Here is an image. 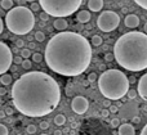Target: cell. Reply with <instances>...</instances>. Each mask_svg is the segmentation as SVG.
Returning <instances> with one entry per match:
<instances>
[{
	"label": "cell",
	"instance_id": "6da1fadb",
	"mask_svg": "<svg viewBox=\"0 0 147 135\" xmlns=\"http://www.w3.org/2000/svg\"><path fill=\"white\" fill-rule=\"evenodd\" d=\"M61 100L59 85L45 72L31 71L22 75L12 86V102L18 112L27 117H43L52 113Z\"/></svg>",
	"mask_w": 147,
	"mask_h": 135
},
{
	"label": "cell",
	"instance_id": "7a4b0ae2",
	"mask_svg": "<svg viewBox=\"0 0 147 135\" xmlns=\"http://www.w3.org/2000/svg\"><path fill=\"white\" fill-rule=\"evenodd\" d=\"M45 63L61 76H79L92 62V45L83 35L63 31L52 36L45 46Z\"/></svg>",
	"mask_w": 147,
	"mask_h": 135
},
{
	"label": "cell",
	"instance_id": "3957f363",
	"mask_svg": "<svg viewBox=\"0 0 147 135\" xmlns=\"http://www.w3.org/2000/svg\"><path fill=\"white\" fill-rule=\"evenodd\" d=\"M115 59L123 68L140 72L147 68V35L141 31H130L116 40Z\"/></svg>",
	"mask_w": 147,
	"mask_h": 135
},
{
	"label": "cell",
	"instance_id": "277c9868",
	"mask_svg": "<svg viewBox=\"0 0 147 135\" xmlns=\"http://www.w3.org/2000/svg\"><path fill=\"white\" fill-rule=\"evenodd\" d=\"M129 79L120 70H107L98 77V89L109 100H120L129 92Z\"/></svg>",
	"mask_w": 147,
	"mask_h": 135
},
{
	"label": "cell",
	"instance_id": "5b68a950",
	"mask_svg": "<svg viewBox=\"0 0 147 135\" xmlns=\"http://www.w3.org/2000/svg\"><path fill=\"white\" fill-rule=\"evenodd\" d=\"M7 28L14 35H27L35 26L34 12L26 7H14L5 14Z\"/></svg>",
	"mask_w": 147,
	"mask_h": 135
},
{
	"label": "cell",
	"instance_id": "8992f818",
	"mask_svg": "<svg viewBox=\"0 0 147 135\" xmlns=\"http://www.w3.org/2000/svg\"><path fill=\"white\" fill-rule=\"evenodd\" d=\"M83 0H39L41 9L56 18H65L78 12Z\"/></svg>",
	"mask_w": 147,
	"mask_h": 135
},
{
	"label": "cell",
	"instance_id": "52a82bcc",
	"mask_svg": "<svg viewBox=\"0 0 147 135\" xmlns=\"http://www.w3.org/2000/svg\"><path fill=\"white\" fill-rule=\"evenodd\" d=\"M120 25V17L114 10H105L97 18V26L103 32H111Z\"/></svg>",
	"mask_w": 147,
	"mask_h": 135
},
{
	"label": "cell",
	"instance_id": "ba28073f",
	"mask_svg": "<svg viewBox=\"0 0 147 135\" xmlns=\"http://www.w3.org/2000/svg\"><path fill=\"white\" fill-rule=\"evenodd\" d=\"M13 61H14V58H13L10 48L4 41H1L0 43V74L1 75L7 74V71L12 66Z\"/></svg>",
	"mask_w": 147,
	"mask_h": 135
},
{
	"label": "cell",
	"instance_id": "9c48e42d",
	"mask_svg": "<svg viewBox=\"0 0 147 135\" xmlns=\"http://www.w3.org/2000/svg\"><path fill=\"white\" fill-rule=\"evenodd\" d=\"M88 107H89L88 99L84 98V97H81V95L75 97L71 102V108L76 115H84V113L88 111Z\"/></svg>",
	"mask_w": 147,
	"mask_h": 135
},
{
	"label": "cell",
	"instance_id": "30bf717a",
	"mask_svg": "<svg viewBox=\"0 0 147 135\" xmlns=\"http://www.w3.org/2000/svg\"><path fill=\"white\" fill-rule=\"evenodd\" d=\"M138 95L147 102V74H145L138 81Z\"/></svg>",
	"mask_w": 147,
	"mask_h": 135
},
{
	"label": "cell",
	"instance_id": "8fae6325",
	"mask_svg": "<svg viewBox=\"0 0 147 135\" xmlns=\"http://www.w3.org/2000/svg\"><path fill=\"white\" fill-rule=\"evenodd\" d=\"M117 134L119 135H136V128L132 124H123V125H120Z\"/></svg>",
	"mask_w": 147,
	"mask_h": 135
},
{
	"label": "cell",
	"instance_id": "7c38bea8",
	"mask_svg": "<svg viewBox=\"0 0 147 135\" xmlns=\"http://www.w3.org/2000/svg\"><path fill=\"white\" fill-rule=\"evenodd\" d=\"M125 26L129 28H136L140 26V18L137 17L136 14H128L125 17Z\"/></svg>",
	"mask_w": 147,
	"mask_h": 135
},
{
	"label": "cell",
	"instance_id": "4fadbf2b",
	"mask_svg": "<svg viewBox=\"0 0 147 135\" xmlns=\"http://www.w3.org/2000/svg\"><path fill=\"white\" fill-rule=\"evenodd\" d=\"M53 26H54V28H56L57 31L63 32V31H66L69 23H67V21L65 19V18H56V21L53 22Z\"/></svg>",
	"mask_w": 147,
	"mask_h": 135
},
{
	"label": "cell",
	"instance_id": "5bb4252c",
	"mask_svg": "<svg viewBox=\"0 0 147 135\" xmlns=\"http://www.w3.org/2000/svg\"><path fill=\"white\" fill-rule=\"evenodd\" d=\"M88 8L90 12H99L103 8V0H89Z\"/></svg>",
	"mask_w": 147,
	"mask_h": 135
},
{
	"label": "cell",
	"instance_id": "9a60e30c",
	"mask_svg": "<svg viewBox=\"0 0 147 135\" xmlns=\"http://www.w3.org/2000/svg\"><path fill=\"white\" fill-rule=\"evenodd\" d=\"M76 18H78V21L80 23H88L90 21V13L88 10H80L76 14Z\"/></svg>",
	"mask_w": 147,
	"mask_h": 135
},
{
	"label": "cell",
	"instance_id": "2e32d148",
	"mask_svg": "<svg viewBox=\"0 0 147 135\" xmlns=\"http://www.w3.org/2000/svg\"><path fill=\"white\" fill-rule=\"evenodd\" d=\"M0 82H1L3 86H8V85H10L12 84V75H9V74L1 75V77H0Z\"/></svg>",
	"mask_w": 147,
	"mask_h": 135
},
{
	"label": "cell",
	"instance_id": "e0dca14e",
	"mask_svg": "<svg viewBox=\"0 0 147 135\" xmlns=\"http://www.w3.org/2000/svg\"><path fill=\"white\" fill-rule=\"evenodd\" d=\"M54 124H56L57 126L65 125V124H66V117H65V115H62V113L57 115L56 117H54Z\"/></svg>",
	"mask_w": 147,
	"mask_h": 135
},
{
	"label": "cell",
	"instance_id": "ac0fdd59",
	"mask_svg": "<svg viewBox=\"0 0 147 135\" xmlns=\"http://www.w3.org/2000/svg\"><path fill=\"white\" fill-rule=\"evenodd\" d=\"M13 5H14L13 0H1V8L8 10V12H9L10 9H13Z\"/></svg>",
	"mask_w": 147,
	"mask_h": 135
},
{
	"label": "cell",
	"instance_id": "d6986e66",
	"mask_svg": "<svg viewBox=\"0 0 147 135\" xmlns=\"http://www.w3.org/2000/svg\"><path fill=\"white\" fill-rule=\"evenodd\" d=\"M102 37L99 35H93V37H92V41H90V44L93 46H99V45H102Z\"/></svg>",
	"mask_w": 147,
	"mask_h": 135
},
{
	"label": "cell",
	"instance_id": "ffe728a7",
	"mask_svg": "<svg viewBox=\"0 0 147 135\" xmlns=\"http://www.w3.org/2000/svg\"><path fill=\"white\" fill-rule=\"evenodd\" d=\"M34 39H35L36 41H39V43H43V41L45 40V35H44V32H41V31H38V32H35V35H34Z\"/></svg>",
	"mask_w": 147,
	"mask_h": 135
},
{
	"label": "cell",
	"instance_id": "44dd1931",
	"mask_svg": "<svg viewBox=\"0 0 147 135\" xmlns=\"http://www.w3.org/2000/svg\"><path fill=\"white\" fill-rule=\"evenodd\" d=\"M43 59H45V58H44V55L41 53H34L32 54V61L35 62V63H40Z\"/></svg>",
	"mask_w": 147,
	"mask_h": 135
},
{
	"label": "cell",
	"instance_id": "7402d4cb",
	"mask_svg": "<svg viewBox=\"0 0 147 135\" xmlns=\"http://www.w3.org/2000/svg\"><path fill=\"white\" fill-rule=\"evenodd\" d=\"M21 55H22L23 59H28L31 57V50L30 49H26V48L21 49Z\"/></svg>",
	"mask_w": 147,
	"mask_h": 135
},
{
	"label": "cell",
	"instance_id": "603a6c76",
	"mask_svg": "<svg viewBox=\"0 0 147 135\" xmlns=\"http://www.w3.org/2000/svg\"><path fill=\"white\" fill-rule=\"evenodd\" d=\"M137 95H138V90H134V89H130L129 92H128V94H127V97L129 98L130 100H133V99H136L137 98Z\"/></svg>",
	"mask_w": 147,
	"mask_h": 135
},
{
	"label": "cell",
	"instance_id": "cb8c5ba5",
	"mask_svg": "<svg viewBox=\"0 0 147 135\" xmlns=\"http://www.w3.org/2000/svg\"><path fill=\"white\" fill-rule=\"evenodd\" d=\"M36 130H38V128H36L35 125H32V124H30V125H27V128H26V131H27V134L32 135L36 133Z\"/></svg>",
	"mask_w": 147,
	"mask_h": 135
},
{
	"label": "cell",
	"instance_id": "d4e9b609",
	"mask_svg": "<svg viewBox=\"0 0 147 135\" xmlns=\"http://www.w3.org/2000/svg\"><path fill=\"white\" fill-rule=\"evenodd\" d=\"M22 68H25V70H31V67H32V63H31V61L30 59H23V62H22Z\"/></svg>",
	"mask_w": 147,
	"mask_h": 135
},
{
	"label": "cell",
	"instance_id": "484cf974",
	"mask_svg": "<svg viewBox=\"0 0 147 135\" xmlns=\"http://www.w3.org/2000/svg\"><path fill=\"white\" fill-rule=\"evenodd\" d=\"M110 125H111V128H120V120L117 117H114L111 121H110Z\"/></svg>",
	"mask_w": 147,
	"mask_h": 135
},
{
	"label": "cell",
	"instance_id": "4316f807",
	"mask_svg": "<svg viewBox=\"0 0 147 135\" xmlns=\"http://www.w3.org/2000/svg\"><path fill=\"white\" fill-rule=\"evenodd\" d=\"M134 3L137 5H140L141 8H143V9L147 10V0H134Z\"/></svg>",
	"mask_w": 147,
	"mask_h": 135
},
{
	"label": "cell",
	"instance_id": "83f0119b",
	"mask_svg": "<svg viewBox=\"0 0 147 135\" xmlns=\"http://www.w3.org/2000/svg\"><path fill=\"white\" fill-rule=\"evenodd\" d=\"M115 59V54L114 53H106L105 54V61L106 62H112Z\"/></svg>",
	"mask_w": 147,
	"mask_h": 135
},
{
	"label": "cell",
	"instance_id": "f1b7e54d",
	"mask_svg": "<svg viewBox=\"0 0 147 135\" xmlns=\"http://www.w3.org/2000/svg\"><path fill=\"white\" fill-rule=\"evenodd\" d=\"M8 134H9L8 128L4 125V124H1V125H0V135H8Z\"/></svg>",
	"mask_w": 147,
	"mask_h": 135
},
{
	"label": "cell",
	"instance_id": "f546056e",
	"mask_svg": "<svg viewBox=\"0 0 147 135\" xmlns=\"http://www.w3.org/2000/svg\"><path fill=\"white\" fill-rule=\"evenodd\" d=\"M16 46H17L18 49H23V46H25V41H23L22 39H18V40H16Z\"/></svg>",
	"mask_w": 147,
	"mask_h": 135
},
{
	"label": "cell",
	"instance_id": "4dcf8cb0",
	"mask_svg": "<svg viewBox=\"0 0 147 135\" xmlns=\"http://www.w3.org/2000/svg\"><path fill=\"white\" fill-rule=\"evenodd\" d=\"M40 4H39V3H32V4H31V10H32V12H39V9H40Z\"/></svg>",
	"mask_w": 147,
	"mask_h": 135
},
{
	"label": "cell",
	"instance_id": "1f68e13d",
	"mask_svg": "<svg viewBox=\"0 0 147 135\" xmlns=\"http://www.w3.org/2000/svg\"><path fill=\"white\" fill-rule=\"evenodd\" d=\"M96 80H97V75L94 74V72H92V74L88 75V81L89 82H94Z\"/></svg>",
	"mask_w": 147,
	"mask_h": 135
},
{
	"label": "cell",
	"instance_id": "d6a6232c",
	"mask_svg": "<svg viewBox=\"0 0 147 135\" xmlns=\"http://www.w3.org/2000/svg\"><path fill=\"white\" fill-rule=\"evenodd\" d=\"M49 17H51V15H49L47 12H43V13L40 14V19H41V21H44V22H47V21L49 19Z\"/></svg>",
	"mask_w": 147,
	"mask_h": 135
},
{
	"label": "cell",
	"instance_id": "836d02e7",
	"mask_svg": "<svg viewBox=\"0 0 147 135\" xmlns=\"http://www.w3.org/2000/svg\"><path fill=\"white\" fill-rule=\"evenodd\" d=\"M39 126H40L41 130H47V129H49V122H47V121H41Z\"/></svg>",
	"mask_w": 147,
	"mask_h": 135
},
{
	"label": "cell",
	"instance_id": "e575fe53",
	"mask_svg": "<svg viewBox=\"0 0 147 135\" xmlns=\"http://www.w3.org/2000/svg\"><path fill=\"white\" fill-rule=\"evenodd\" d=\"M14 62L16 64H22V62H23V58H22V55H16L14 57Z\"/></svg>",
	"mask_w": 147,
	"mask_h": 135
},
{
	"label": "cell",
	"instance_id": "d590c367",
	"mask_svg": "<svg viewBox=\"0 0 147 135\" xmlns=\"http://www.w3.org/2000/svg\"><path fill=\"white\" fill-rule=\"evenodd\" d=\"M110 113H111V112H110L109 110H102L101 116H102V117H103V118H106V117H109V116H110Z\"/></svg>",
	"mask_w": 147,
	"mask_h": 135
},
{
	"label": "cell",
	"instance_id": "8d00e7d4",
	"mask_svg": "<svg viewBox=\"0 0 147 135\" xmlns=\"http://www.w3.org/2000/svg\"><path fill=\"white\" fill-rule=\"evenodd\" d=\"M109 111L111 113H116V112H119V107H117V106H111V107L109 108Z\"/></svg>",
	"mask_w": 147,
	"mask_h": 135
},
{
	"label": "cell",
	"instance_id": "74e56055",
	"mask_svg": "<svg viewBox=\"0 0 147 135\" xmlns=\"http://www.w3.org/2000/svg\"><path fill=\"white\" fill-rule=\"evenodd\" d=\"M132 122L133 124H140L141 122V117H138V116H134V117H132Z\"/></svg>",
	"mask_w": 147,
	"mask_h": 135
},
{
	"label": "cell",
	"instance_id": "f35d334b",
	"mask_svg": "<svg viewBox=\"0 0 147 135\" xmlns=\"http://www.w3.org/2000/svg\"><path fill=\"white\" fill-rule=\"evenodd\" d=\"M5 94H7V89H5V86H1L0 88V97H4Z\"/></svg>",
	"mask_w": 147,
	"mask_h": 135
},
{
	"label": "cell",
	"instance_id": "ab89813d",
	"mask_svg": "<svg viewBox=\"0 0 147 135\" xmlns=\"http://www.w3.org/2000/svg\"><path fill=\"white\" fill-rule=\"evenodd\" d=\"M4 23H5L4 19H0V33L4 31Z\"/></svg>",
	"mask_w": 147,
	"mask_h": 135
},
{
	"label": "cell",
	"instance_id": "60d3db41",
	"mask_svg": "<svg viewBox=\"0 0 147 135\" xmlns=\"http://www.w3.org/2000/svg\"><path fill=\"white\" fill-rule=\"evenodd\" d=\"M5 113H7L8 116H12V115H13V110H12L10 107H9V108H7V110H5Z\"/></svg>",
	"mask_w": 147,
	"mask_h": 135
},
{
	"label": "cell",
	"instance_id": "b9f144b4",
	"mask_svg": "<svg viewBox=\"0 0 147 135\" xmlns=\"http://www.w3.org/2000/svg\"><path fill=\"white\" fill-rule=\"evenodd\" d=\"M140 135H147V124L145 125V128L141 130V134H140Z\"/></svg>",
	"mask_w": 147,
	"mask_h": 135
},
{
	"label": "cell",
	"instance_id": "7bdbcfd3",
	"mask_svg": "<svg viewBox=\"0 0 147 135\" xmlns=\"http://www.w3.org/2000/svg\"><path fill=\"white\" fill-rule=\"evenodd\" d=\"M103 106H105V107H111V100H109V99H106V100H105V103H103Z\"/></svg>",
	"mask_w": 147,
	"mask_h": 135
},
{
	"label": "cell",
	"instance_id": "ee69618b",
	"mask_svg": "<svg viewBox=\"0 0 147 135\" xmlns=\"http://www.w3.org/2000/svg\"><path fill=\"white\" fill-rule=\"evenodd\" d=\"M5 116H7L5 111H0V118H5Z\"/></svg>",
	"mask_w": 147,
	"mask_h": 135
},
{
	"label": "cell",
	"instance_id": "f6af8a7d",
	"mask_svg": "<svg viewBox=\"0 0 147 135\" xmlns=\"http://www.w3.org/2000/svg\"><path fill=\"white\" fill-rule=\"evenodd\" d=\"M99 70H101V71H102V72L107 71V70H106V66H103V64H102V66H99Z\"/></svg>",
	"mask_w": 147,
	"mask_h": 135
},
{
	"label": "cell",
	"instance_id": "bcb514c9",
	"mask_svg": "<svg viewBox=\"0 0 147 135\" xmlns=\"http://www.w3.org/2000/svg\"><path fill=\"white\" fill-rule=\"evenodd\" d=\"M54 135H63V134H62L61 130H56V131H54Z\"/></svg>",
	"mask_w": 147,
	"mask_h": 135
},
{
	"label": "cell",
	"instance_id": "7dc6e473",
	"mask_svg": "<svg viewBox=\"0 0 147 135\" xmlns=\"http://www.w3.org/2000/svg\"><path fill=\"white\" fill-rule=\"evenodd\" d=\"M143 31H145V33L147 35V22L145 23V26H143Z\"/></svg>",
	"mask_w": 147,
	"mask_h": 135
},
{
	"label": "cell",
	"instance_id": "c3c4849f",
	"mask_svg": "<svg viewBox=\"0 0 147 135\" xmlns=\"http://www.w3.org/2000/svg\"><path fill=\"white\" fill-rule=\"evenodd\" d=\"M134 81H136V77H134V76H132V77L129 79V82H134Z\"/></svg>",
	"mask_w": 147,
	"mask_h": 135
},
{
	"label": "cell",
	"instance_id": "681fc988",
	"mask_svg": "<svg viewBox=\"0 0 147 135\" xmlns=\"http://www.w3.org/2000/svg\"><path fill=\"white\" fill-rule=\"evenodd\" d=\"M27 40H28V41H31V40H32V37H31L30 35H27Z\"/></svg>",
	"mask_w": 147,
	"mask_h": 135
},
{
	"label": "cell",
	"instance_id": "f907efd6",
	"mask_svg": "<svg viewBox=\"0 0 147 135\" xmlns=\"http://www.w3.org/2000/svg\"><path fill=\"white\" fill-rule=\"evenodd\" d=\"M143 111H146V112H147V104L143 106Z\"/></svg>",
	"mask_w": 147,
	"mask_h": 135
},
{
	"label": "cell",
	"instance_id": "816d5d0a",
	"mask_svg": "<svg viewBox=\"0 0 147 135\" xmlns=\"http://www.w3.org/2000/svg\"><path fill=\"white\" fill-rule=\"evenodd\" d=\"M25 1H28V3H35V0H25Z\"/></svg>",
	"mask_w": 147,
	"mask_h": 135
},
{
	"label": "cell",
	"instance_id": "f5cc1de1",
	"mask_svg": "<svg viewBox=\"0 0 147 135\" xmlns=\"http://www.w3.org/2000/svg\"><path fill=\"white\" fill-rule=\"evenodd\" d=\"M40 135H48V134H40Z\"/></svg>",
	"mask_w": 147,
	"mask_h": 135
},
{
	"label": "cell",
	"instance_id": "db71d44e",
	"mask_svg": "<svg viewBox=\"0 0 147 135\" xmlns=\"http://www.w3.org/2000/svg\"><path fill=\"white\" fill-rule=\"evenodd\" d=\"M65 135H70V134H65Z\"/></svg>",
	"mask_w": 147,
	"mask_h": 135
}]
</instances>
